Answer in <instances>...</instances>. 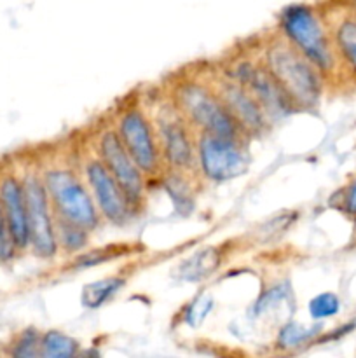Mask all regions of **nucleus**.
Instances as JSON below:
<instances>
[{"label":"nucleus","mask_w":356,"mask_h":358,"mask_svg":"<svg viewBox=\"0 0 356 358\" xmlns=\"http://www.w3.org/2000/svg\"><path fill=\"white\" fill-rule=\"evenodd\" d=\"M335 38H337V44L342 56H344L346 62H348L349 65H351V69L356 72V21L346 20L344 23L339 27Z\"/></svg>","instance_id":"obj_19"},{"label":"nucleus","mask_w":356,"mask_h":358,"mask_svg":"<svg viewBox=\"0 0 356 358\" xmlns=\"http://www.w3.org/2000/svg\"><path fill=\"white\" fill-rule=\"evenodd\" d=\"M87 178H89L94 198H96V203L103 215L114 224H124L131 215L133 203L124 194L117 180L112 177L107 166L103 163H98V161L89 163L87 164Z\"/></svg>","instance_id":"obj_9"},{"label":"nucleus","mask_w":356,"mask_h":358,"mask_svg":"<svg viewBox=\"0 0 356 358\" xmlns=\"http://www.w3.org/2000/svg\"><path fill=\"white\" fill-rule=\"evenodd\" d=\"M100 149L105 166L110 171L112 177L117 180V184L121 185L129 201L133 205L140 203V199L143 196V180L142 175H140L142 170L136 166L133 157L129 156L126 147L122 145L119 135H115V133H105L103 138H101Z\"/></svg>","instance_id":"obj_7"},{"label":"nucleus","mask_w":356,"mask_h":358,"mask_svg":"<svg viewBox=\"0 0 356 358\" xmlns=\"http://www.w3.org/2000/svg\"><path fill=\"white\" fill-rule=\"evenodd\" d=\"M44 185L59 219L77 224L87 231L96 227L98 213L93 199L70 171H49L45 175Z\"/></svg>","instance_id":"obj_4"},{"label":"nucleus","mask_w":356,"mask_h":358,"mask_svg":"<svg viewBox=\"0 0 356 358\" xmlns=\"http://www.w3.org/2000/svg\"><path fill=\"white\" fill-rule=\"evenodd\" d=\"M14 357H37L40 355V336L34 329H27L20 338L16 339L13 348Z\"/></svg>","instance_id":"obj_22"},{"label":"nucleus","mask_w":356,"mask_h":358,"mask_svg":"<svg viewBox=\"0 0 356 358\" xmlns=\"http://www.w3.org/2000/svg\"><path fill=\"white\" fill-rule=\"evenodd\" d=\"M110 257H114V255H110V252L96 250V252H93V254H87V255H84V257H80L79 262H77L75 266L77 268H87V266L100 264V262L108 261Z\"/></svg>","instance_id":"obj_27"},{"label":"nucleus","mask_w":356,"mask_h":358,"mask_svg":"<svg viewBox=\"0 0 356 358\" xmlns=\"http://www.w3.org/2000/svg\"><path fill=\"white\" fill-rule=\"evenodd\" d=\"M212 308H213L212 297L202 294V296L195 297V299L188 304L187 310H185L184 320L187 322L191 327H198V325H201V322L208 317Z\"/></svg>","instance_id":"obj_23"},{"label":"nucleus","mask_w":356,"mask_h":358,"mask_svg":"<svg viewBox=\"0 0 356 358\" xmlns=\"http://www.w3.org/2000/svg\"><path fill=\"white\" fill-rule=\"evenodd\" d=\"M290 297V289L288 285H278V287H272L271 290L260 296V299L255 303L253 306V315L255 317L262 318L265 315H269L271 311L278 310L283 303H286Z\"/></svg>","instance_id":"obj_20"},{"label":"nucleus","mask_w":356,"mask_h":358,"mask_svg":"<svg viewBox=\"0 0 356 358\" xmlns=\"http://www.w3.org/2000/svg\"><path fill=\"white\" fill-rule=\"evenodd\" d=\"M341 310V301L335 294L325 292L311 299L309 303V315L314 320H323V318L334 317Z\"/></svg>","instance_id":"obj_21"},{"label":"nucleus","mask_w":356,"mask_h":358,"mask_svg":"<svg viewBox=\"0 0 356 358\" xmlns=\"http://www.w3.org/2000/svg\"><path fill=\"white\" fill-rule=\"evenodd\" d=\"M320 327H306L299 322H286L278 334V346L283 350H295L316 338Z\"/></svg>","instance_id":"obj_17"},{"label":"nucleus","mask_w":356,"mask_h":358,"mask_svg":"<svg viewBox=\"0 0 356 358\" xmlns=\"http://www.w3.org/2000/svg\"><path fill=\"white\" fill-rule=\"evenodd\" d=\"M199 159L202 173L215 182L236 178L248 170L250 157L236 138L205 133L199 142Z\"/></svg>","instance_id":"obj_6"},{"label":"nucleus","mask_w":356,"mask_h":358,"mask_svg":"<svg viewBox=\"0 0 356 358\" xmlns=\"http://www.w3.org/2000/svg\"><path fill=\"white\" fill-rule=\"evenodd\" d=\"M220 94L239 128L243 126L244 129H250V131L264 129L265 112L239 83H225Z\"/></svg>","instance_id":"obj_12"},{"label":"nucleus","mask_w":356,"mask_h":358,"mask_svg":"<svg viewBox=\"0 0 356 358\" xmlns=\"http://www.w3.org/2000/svg\"><path fill=\"white\" fill-rule=\"evenodd\" d=\"M281 27L293 48L318 70H330L334 55L320 20L307 6H290L281 14Z\"/></svg>","instance_id":"obj_2"},{"label":"nucleus","mask_w":356,"mask_h":358,"mask_svg":"<svg viewBox=\"0 0 356 358\" xmlns=\"http://www.w3.org/2000/svg\"><path fill=\"white\" fill-rule=\"evenodd\" d=\"M166 189L170 192L171 199L175 201V206L178 210H191L192 208V199H191V192H188L187 184H185L181 178H178L177 175H171L168 177L166 180Z\"/></svg>","instance_id":"obj_24"},{"label":"nucleus","mask_w":356,"mask_h":358,"mask_svg":"<svg viewBox=\"0 0 356 358\" xmlns=\"http://www.w3.org/2000/svg\"><path fill=\"white\" fill-rule=\"evenodd\" d=\"M79 345L75 339L58 331H49L40 338V355L47 358H70L77 355Z\"/></svg>","instance_id":"obj_16"},{"label":"nucleus","mask_w":356,"mask_h":358,"mask_svg":"<svg viewBox=\"0 0 356 358\" xmlns=\"http://www.w3.org/2000/svg\"><path fill=\"white\" fill-rule=\"evenodd\" d=\"M122 285H124V280L114 278V276H112V278L87 283L82 289V294H80V303L86 308L103 306L105 303H108V301L119 292V289H121Z\"/></svg>","instance_id":"obj_15"},{"label":"nucleus","mask_w":356,"mask_h":358,"mask_svg":"<svg viewBox=\"0 0 356 358\" xmlns=\"http://www.w3.org/2000/svg\"><path fill=\"white\" fill-rule=\"evenodd\" d=\"M24 201H27L28 236L35 254L42 259H49L56 254L58 240L49 212V198L45 185L38 178L27 177L23 182Z\"/></svg>","instance_id":"obj_5"},{"label":"nucleus","mask_w":356,"mask_h":358,"mask_svg":"<svg viewBox=\"0 0 356 358\" xmlns=\"http://www.w3.org/2000/svg\"><path fill=\"white\" fill-rule=\"evenodd\" d=\"M267 70L292 105L311 108L318 103L321 86L316 66L295 48L286 44L272 45L267 51Z\"/></svg>","instance_id":"obj_1"},{"label":"nucleus","mask_w":356,"mask_h":358,"mask_svg":"<svg viewBox=\"0 0 356 358\" xmlns=\"http://www.w3.org/2000/svg\"><path fill=\"white\" fill-rule=\"evenodd\" d=\"M119 138L142 171L152 173L159 166V152L154 142L152 129L138 110L122 115L119 124Z\"/></svg>","instance_id":"obj_8"},{"label":"nucleus","mask_w":356,"mask_h":358,"mask_svg":"<svg viewBox=\"0 0 356 358\" xmlns=\"http://www.w3.org/2000/svg\"><path fill=\"white\" fill-rule=\"evenodd\" d=\"M56 238H59V243L65 250L75 252L86 245L87 241V229L77 226V224L68 222L65 219L58 220V231H56Z\"/></svg>","instance_id":"obj_18"},{"label":"nucleus","mask_w":356,"mask_h":358,"mask_svg":"<svg viewBox=\"0 0 356 358\" xmlns=\"http://www.w3.org/2000/svg\"><path fill=\"white\" fill-rule=\"evenodd\" d=\"M16 243L10 234L9 224H7L6 213H3L2 201H0V262H6L13 259L14 252H16Z\"/></svg>","instance_id":"obj_25"},{"label":"nucleus","mask_w":356,"mask_h":358,"mask_svg":"<svg viewBox=\"0 0 356 358\" xmlns=\"http://www.w3.org/2000/svg\"><path fill=\"white\" fill-rule=\"evenodd\" d=\"M161 136H163L164 152L171 166L177 170H185L191 166L194 156H192V143L188 140L187 129L177 121H163Z\"/></svg>","instance_id":"obj_13"},{"label":"nucleus","mask_w":356,"mask_h":358,"mask_svg":"<svg viewBox=\"0 0 356 358\" xmlns=\"http://www.w3.org/2000/svg\"><path fill=\"white\" fill-rule=\"evenodd\" d=\"M0 201H2V208L14 243L17 248H27L30 245V236H28L27 201H24L23 184H20L14 177L3 178L0 184Z\"/></svg>","instance_id":"obj_11"},{"label":"nucleus","mask_w":356,"mask_h":358,"mask_svg":"<svg viewBox=\"0 0 356 358\" xmlns=\"http://www.w3.org/2000/svg\"><path fill=\"white\" fill-rule=\"evenodd\" d=\"M293 213H285V215L274 217L272 220H269L264 227H262V238H274L276 234H281L283 231L288 227V224L293 222Z\"/></svg>","instance_id":"obj_26"},{"label":"nucleus","mask_w":356,"mask_h":358,"mask_svg":"<svg viewBox=\"0 0 356 358\" xmlns=\"http://www.w3.org/2000/svg\"><path fill=\"white\" fill-rule=\"evenodd\" d=\"M346 213L356 217V180L349 184V187L344 191V199H342Z\"/></svg>","instance_id":"obj_28"},{"label":"nucleus","mask_w":356,"mask_h":358,"mask_svg":"<svg viewBox=\"0 0 356 358\" xmlns=\"http://www.w3.org/2000/svg\"><path fill=\"white\" fill-rule=\"evenodd\" d=\"M237 83L257 100L262 110L271 115H283L290 110L292 101L285 94V91L279 87L274 77L271 76L269 70L257 69L250 63H243L236 70Z\"/></svg>","instance_id":"obj_10"},{"label":"nucleus","mask_w":356,"mask_h":358,"mask_svg":"<svg viewBox=\"0 0 356 358\" xmlns=\"http://www.w3.org/2000/svg\"><path fill=\"white\" fill-rule=\"evenodd\" d=\"M177 100L181 112L206 133L227 136V138L237 136L239 124L232 117L227 105L199 84L181 86L178 90Z\"/></svg>","instance_id":"obj_3"},{"label":"nucleus","mask_w":356,"mask_h":358,"mask_svg":"<svg viewBox=\"0 0 356 358\" xmlns=\"http://www.w3.org/2000/svg\"><path fill=\"white\" fill-rule=\"evenodd\" d=\"M220 264H222V254L218 248L206 247L192 254L178 266V278L192 283L202 282V280L209 278L220 268Z\"/></svg>","instance_id":"obj_14"},{"label":"nucleus","mask_w":356,"mask_h":358,"mask_svg":"<svg viewBox=\"0 0 356 358\" xmlns=\"http://www.w3.org/2000/svg\"><path fill=\"white\" fill-rule=\"evenodd\" d=\"M355 9H356V0H355Z\"/></svg>","instance_id":"obj_29"}]
</instances>
